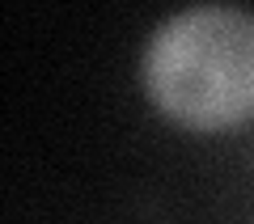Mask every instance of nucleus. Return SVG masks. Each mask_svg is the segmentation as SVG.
Returning <instances> with one entry per match:
<instances>
[{
	"mask_svg": "<svg viewBox=\"0 0 254 224\" xmlns=\"http://www.w3.org/2000/svg\"><path fill=\"white\" fill-rule=\"evenodd\" d=\"M144 89L161 114L195 131L254 114V13L203 4L161 21L144 51Z\"/></svg>",
	"mask_w": 254,
	"mask_h": 224,
	"instance_id": "f257e3e1",
	"label": "nucleus"
}]
</instances>
